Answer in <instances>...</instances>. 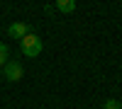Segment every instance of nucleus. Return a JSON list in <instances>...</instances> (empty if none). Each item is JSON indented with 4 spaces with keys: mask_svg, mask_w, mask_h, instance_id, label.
Here are the masks:
<instances>
[{
    "mask_svg": "<svg viewBox=\"0 0 122 109\" xmlns=\"http://www.w3.org/2000/svg\"><path fill=\"white\" fill-rule=\"evenodd\" d=\"M56 10H61V12H73V10H76V3H73V0H59V3H56Z\"/></svg>",
    "mask_w": 122,
    "mask_h": 109,
    "instance_id": "nucleus-4",
    "label": "nucleus"
},
{
    "mask_svg": "<svg viewBox=\"0 0 122 109\" xmlns=\"http://www.w3.org/2000/svg\"><path fill=\"white\" fill-rule=\"evenodd\" d=\"M20 48H22V53L29 56V58H37L42 53V39L37 34H27L25 39H20Z\"/></svg>",
    "mask_w": 122,
    "mask_h": 109,
    "instance_id": "nucleus-1",
    "label": "nucleus"
},
{
    "mask_svg": "<svg viewBox=\"0 0 122 109\" xmlns=\"http://www.w3.org/2000/svg\"><path fill=\"white\" fill-rule=\"evenodd\" d=\"M105 109H122V104H120L117 100H107V102H105Z\"/></svg>",
    "mask_w": 122,
    "mask_h": 109,
    "instance_id": "nucleus-6",
    "label": "nucleus"
},
{
    "mask_svg": "<svg viewBox=\"0 0 122 109\" xmlns=\"http://www.w3.org/2000/svg\"><path fill=\"white\" fill-rule=\"evenodd\" d=\"M5 78L12 80V83H17L20 78H22V65H20L17 61H7L5 63Z\"/></svg>",
    "mask_w": 122,
    "mask_h": 109,
    "instance_id": "nucleus-2",
    "label": "nucleus"
},
{
    "mask_svg": "<svg viewBox=\"0 0 122 109\" xmlns=\"http://www.w3.org/2000/svg\"><path fill=\"white\" fill-rule=\"evenodd\" d=\"M7 58H10V48H7V44H0V65H5Z\"/></svg>",
    "mask_w": 122,
    "mask_h": 109,
    "instance_id": "nucleus-5",
    "label": "nucleus"
},
{
    "mask_svg": "<svg viewBox=\"0 0 122 109\" xmlns=\"http://www.w3.org/2000/svg\"><path fill=\"white\" fill-rule=\"evenodd\" d=\"M7 34L12 36V39H25V36L29 34V27H27L25 22H15V24H10Z\"/></svg>",
    "mask_w": 122,
    "mask_h": 109,
    "instance_id": "nucleus-3",
    "label": "nucleus"
}]
</instances>
